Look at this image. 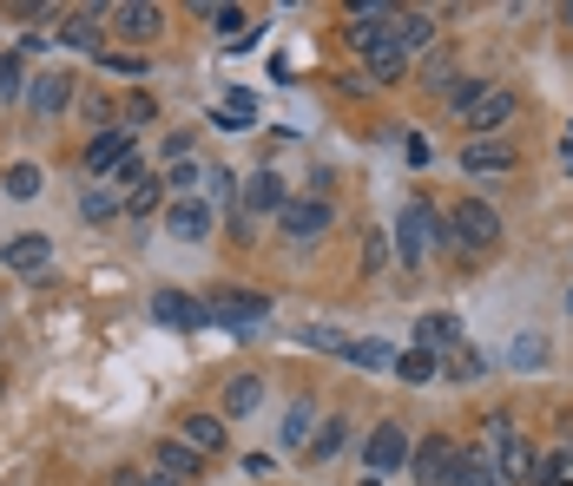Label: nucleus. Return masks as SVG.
<instances>
[{
	"instance_id": "412c9836",
	"label": "nucleus",
	"mask_w": 573,
	"mask_h": 486,
	"mask_svg": "<svg viewBox=\"0 0 573 486\" xmlns=\"http://www.w3.org/2000/svg\"><path fill=\"white\" fill-rule=\"evenodd\" d=\"M455 342H461V323H455L448 309H435V316L416 323V349H435V356H441V349H455Z\"/></svg>"
},
{
	"instance_id": "c85d7f7f",
	"label": "nucleus",
	"mask_w": 573,
	"mask_h": 486,
	"mask_svg": "<svg viewBox=\"0 0 573 486\" xmlns=\"http://www.w3.org/2000/svg\"><path fill=\"white\" fill-rule=\"evenodd\" d=\"M0 184H7V198H40V171L33 165H7Z\"/></svg>"
},
{
	"instance_id": "2f4dec72",
	"label": "nucleus",
	"mask_w": 573,
	"mask_h": 486,
	"mask_svg": "<svg viewBox=\"0 0 573 486\" xmlns=\"http://www.w3.org/2000/svg\"><path fill=\"white\" fill-rule=\"evenodd\" d=\"M481 86H488V80H455V86H448V106H455V113H468V106L481 99Z\"/></svg>"
},
{
	"instance_id": "1a4fd4ad",
	"label": "nucleus",
	"mask_w": 573,
	"mask_h": 486,
	"mask_svg": "<svg viewBox=\"0 0 573 486\" xmlns=\"http://www.w3.org/2000/svg\"><path fill=\"white\" fill-rule=\"evenodd\" d=\"M152 474H158V480H198V474H205V454H198V447H185V441H152Z\"/></svg>"
},
{
	"instance_id": "0eeeda50",
	"label": "nucleus",
	"mask_w": 573,
	"mask_h": 486,
	"mask_svg": "<svg viewBox=\"0 0 573 486\" xmlns=\"http://www.w3.org/2000/svg\"><path fill=\"white\" fill-rule=\"evenodd\" d=\"M126 158H133V131H126V125H100V131L86 138V171H93L100 184H106Z\"/></svg>"
},
{
	"instance_id": "20e7f679",
	"label": "nucleus",
	"mask_w": 573,
	"mask_h": 486,
	"mask_svg": "<svg viewBox=\"0 0 573 486\" xmlns=\"http://www.w3.org/2000/svg\"><path fill=\"white\" fill-rule=\"evenodd\" d=\"M205 316L225 323V329H258L271 316V296H258V289H218V296H205Z\"/></svg>"
},
{
	"instance_id": "bb28decb",
	"label": "nucleus",
	"mask_w": 573,
	"mask_h": 486,
	"mask_svg": "<svg viewBox=\"0 0 573 486\" xmlns=\"http://www.w3.org/2000/svg\"><path fill=\"white\" fill-rule=\"evenodd\" d=\"M80 211H86V218H93V224H106V218H113V211H119V191H113V184H93V191H86V198H80Z\"/></svg>"
},
{
	"instance_id": "aec40b11",
	"label": "nucleus",
	"mask_w": 573,
	"mask_h": 486,
	"mask_svg": "<svg viewBox=\"0 0 573 486\" xmlns=\"http://www.w3.org/2000/svg\"><path fill=\"white\" fill-rule=\"evenodd\" d=\"M258 401H264V374H231V381H225V421L258 414Z\"/></svg>"
},
{
	"instance_id": "7ed1b4c3",
	"label": "nucleus",
	"mask_w": 573,
	"mask_h": 486,
	"mask_svg": "<svg viewBox=\"0 0 573 486\" xmlns=\"http://www.w3.org/2000/svg\"><path fill=\"white\" fill-rule=\"evenodd\" d=\"M461 454H468V447H455L448 434H429V441L409 454L416 486H461Z\"/></svg>"
},
{
	"instance_id": "9b49d317",
	"label": "nucleus",
	"mask_w": 573,
	"mask_h": 486,
	"mask_svg": "<svg viewBox=\"0 0 573 486\" xmlns=\"http://www.w3.org/2000/svg\"><path fill=\"white\" fill-rule=\"evenodd\" d=\"M461 171H475V178L514 171V145H508V138H468V145H461Z\"/></svg>"
},
{
	"instance_id": "4c0bfd02",
	"label": "nucleus",
	"mask_w": 573,
	"mask_h": 486,
	"mask_svg": "<svg viewBox=\"0 0 573 486\" xmlns=\"http://www.w3.org/2000/svg\"><path fill=\"white\" fill-rule=\"evenodd\" d=\"M171 184L191 191V184H205V171H198V165H171Z\"/></svg>"
},
{
	"instance_id": "a878e982",
	"label": "nucleus",
	"mask_w": 573,
	"mask_h": 486,
	"mask_svg": "<svg viewBox=\"0 0 573 486\" xmlns=\"http://www.w3.org/2000/svg\"><path fill=\"white\" fill-rule=\"evenodd\" d=\"M310 427H316V408H310V401H296V408L284 414V447H303V441H310Z\"/></svg>"
},
{
	"instance_id": "a19ab883",
	"label": "nucleus",
	"mask_w": 573,
	"mask_h": 486,
	"mask_svg": "<svg viewBox=\"0 0 573 486\" xmlns=\"http://www.w3.org/2000/svg\"><path fill=\"white\" fill-rule=\"evenodd\" d=\"M561 20H567V27H573V7H561Z\"/></svg>"
},
{
	"instance_id": "f03ea898",
	"label": "nucleus",
	"mask_w": 573,
	"mask_h": 486,
	"mask_svg": "<svg viewBox=\"0 0 573 486\" xmlns=\"http://www.w3.org/2000/svg\"><path fill=\"white\" fill-rule=\"evenodd\" d=\"M514 113H521L514 86H494V80H488V86H481V99H475L461 119H468V138H501V131L514 125Z\"/></svg>"
},
{
	"instance_id": "72a5a7b5",
	"label": "nucleus",
	"mask_w": 573,
	"mask_h": 486,
	"mask_svg": "<svg viewBox=\"0 0 573 486\" xmlns=\"http://www.w3.org/2000/svg\"><path fill=\"white\" fill-rule=\"evenodd\" d=\"M27 80H20V60H0V99H20Z\"/></svg>"
},
{
	"instance_id": "c756f323",
	"label": "nucleus",
	"mask_w": 573,
	"mask_h": 486,
	"mask_svg": "<svg viewBox=\"0 0 573 486\" xmlns=\"http://www.w3.org/2000/svg\"><path fill=\"white\" fill-rule=\"evenodd\" d=\"M158 204H165V184H158V178H145L139 191H133V198H126V211H133V218H152V211H158Z\"/></svg>"
},
{
	"instance_id": "ddd939ff",
	"label": "nucleus",
	"mask_w": 573,
	"mask_h": 486,
	"mask_svg": "<svg viewBox=\"0 0 573 486\" xmlns=\"http://www.w3.org/2000/svg\"><path fill=\"white\" fill-rule=\"evenodd\" d=\"M165 231H171L178 243L211 237V198H178V204L165 211Z\"/></svg>"
},
{
	"instance_id": "a211bd4d",
	"label": "nucleus",
	"mask_w": 573,
	"mask_h": 486,
	"mask_svg": "<svg viewBox=\"0 0 573 486\" xmlns=\"http://www.w3.org/2000/svg\"><path fill=\"white\" fill-rule=\"evenodd\" d=\"M66 99H73V80H66V73H40V80L27 86V106H33L40 119H53V113H66Z\"/></svg>"
},
{
	"instance_id": "6ab92c4d",
	"label": "nucleus",
	"mask_w": 573,
	"mask_h": 486,
	"mask_svg": "<svg viewBox=\"0 0 573 486\" xmlns=\"http://www.w3.org/2000/svg\"><path fill=\"white\" fill-rule=\"evenodd\" d=\"M46 256H53V243L40 237V231H27V237H7V250H0V263H7V270H20V276L46 270Z\"/></svg>"
},
{
	"instance_id": "6e6552de",
	"label": "nucleus",
	"mask_w": 573,
	"mask_h": 486,
	"mask_svg": "<svg viewBox=\"0 0 573 486\" xmlns=\"http://www.w3.org/2000/svg\"><path fill=\"white\" fill-rule=\"evenodd\" d=\"M363 461H369V474H396V467H409V434H403L396 421H376L369 441H363Z\"/></svg>"
},
{
	"instance_id": "473e14b6",
	"label": "nucleus",
	"mask_w": 573,
	"mask_h": 486,
	"mask_svg": "<svg viewBox=\"0 0 573 486\" xmlns=\"http://www.w3.org/2000/svg\"><path fill=\"white\" fill-rule=\"evenodd\" d=\"M205 20H211L218 33H238V27H244V7H205Z\"/></svg>"
},
{
	"instance_id": "f8f14e48",
	"label": "nucleus",
	"mask_w": 573,
	"mask_h": 486,
	"mask_svg": "<svg viewBox=\"0 0 573 486\" xmlns=\"http://www.w3.org/2000/svg\"><path fill=\"white\" fill-rule=\"evenodd\" d=\"M152 316H158L165 329H205V323H211L205 303H191L185 289H152Z\"/></svg>"
},
{
	"instance_id": "58836bf2",
	"label": "nucleus",
	"mask_w": 573,
	"mask_h": 486,
	"mask_svg": "<svg viewBox=\"0 0 573 486\" xmlns=\"http://www.w3.org/2000/svg\"><path fill=\"white\" fill-rule=\"evenodd\" d=\"M126 119H133V125L152 119V99H145V93H133V99H126Z\"/></svg>"
},
{
	"instance_id": "dca6fc26",
	"label": "nucleus",
	"mask_w": 573,
	"mask_h": 486,
	"mask_svg": "<svg viewBox=\"0 0 573 486\" xmlns=\"http://www.w3.org/2000/svg\"><path fill=\"white\" fill-rule=\"evenodd\" d=\"M488 447H494V461H501V480H541V474H548L541 454H534L528 441H514V434H508V441H488Z\"/></svg>"
},
{
	"instance_id": "f704fd0d",
	"label": "nucleus",
	"mask_w": 573,
	"mask_h": 486,
	"mask_svg": "<svg viewBox=\"0 0 573 486\" xmlns=\"http://www.w3.org/2000/svg\"><path fill=\"white\" fill-rule=\"evenodd\" d=\"M448 374H461V381L481 374V356H475V349H455V356H448Z\"/></svg>"
},
{
	"instance_id": "2eb2a0df",
	"label": "nucleus",
	"mask_w": 573,
	"mask_h": 486,
	"mask_svg": "<svg viewBox=\"0 0 573 486\" xmlns=\"http://www.w3.org/2000/svg\"><path fill=\"white\" fill-rule=\"evenodd\" d=\"M178 441H185V447H198L205 461L231 447V441H225V414H185V421H178Z\"/></svg>"
},
{
	"instance_id": "423d86ee",
	"label": "nucleus",
	"mask_w": 573,
	"mask_h": 486,
	"mask_svg": "<svg viewBox=\"0 0 573 486\" xmlns=\"http://www.w3.org/2000/svg\"><path fill=\"white\" fill-rule=\"evenodd\" d=\"M278 224H284L290 243H316L336 224V211H330V198H290L284 211H278Z\"/></svg>"
},
{
	"instance_id": "b1692460",
	"label": "nucleus",
	"mask_w": 573,
	"mask_h": 486,
	"mask_svg": "<svg viewBox=\"0 0 573 486\" xmlns=\"http://www.w3.org/2000/svg\"><path fill=\"white\" fill-rule=\"evenodd\" d=\"M343 447H350V421H323V427L310 434V447H303V454H310V461H336Z\"/></svg>"
},
{
	"instance_id": "c9c22d12",
	"label": "nucleus",
	"mask_w": 573,
	"mask_h": 486,
	"mask_svg": "<svg viewBox=\"0 0 573 486\" xmlns=\"http://www.w3.org/2000/svg\"><path fill=\"white\" fill-rule=\"evenodd\" d=\"M231 191V171L225 165H205V198H225Z\"/></svg>"
},
{
	"instance_id": "393cba45",
	"label": "nucleus",
	"mask_w": 573,
	"mask_h": 486,
	"mask_svg": "<svg viewBox=\"0 0 573 486\" xmlns=\"http://www.w3.org/2000/svg\"><path fill=\"white\" fill-rule=\"evenodd\" d=\"M343 362H356V368H396V349H389V342H350V349H343Z\"/></svg>"
},
{
	"instance_id": "f257e3e1",
	"label": "nucleus",
	"mask_w": 573,
	"mask_h": 486,
	"mask_svg": "<svg viewBox=\"0 0 573 486\" xmlns=\"http://www.w3.org/2000/svg\"><path fill=\"white\" fill-rule=\"evenodd\" d=\"M448 243H455L461 256H468V250H475V256H488V250L501 243V218H494V204L461 198V204H455V218H448Z\"/></svg>"
},
{
	"instance_id": "4468645a",
	"label": "nucleus",
	"mask_w": 573,
	"mask_h": 486,
	"mask_svg": "<svg viewBox=\"0 0 573 486\" xmlns=\"http://www.w3.org/2000/svg\"><path fill=\"white\" fill-rule=\"evenodd\" d=\"M106 20H113V27H119V33H126V40H158V27H165V13H158V7H145V0H119V7H106Z\"/></svg>"
},
{
	"instance_id": "cd10ccee",
	"label": "nucleus",
	"mask_w": 573,
	"mask_h": 486,
	"mask_svg": "<svg viewBox=\"0 0 573 486\" xmlns=\"http://www.w3.org/2000/svg\"><path fill=\"white\" fill-rule=\"evenodd\" d=\"M396 374H403V381H429V374H435V349H403V356H396Z\"/></svg>"
},
{
	"instance_id": "f3484780",
	"label": "nucleus",
	"mask_w": 573,
	"mask_h": 486,
	"mask_svg": "<svg viewBox=\"0 0 573 486\" xmlns=\"http://www.w3.org/2000/svg\"><path fill=\"white\" fill-rule=\"evenodd\" d=\"M100 33H106V7H80V13H66V27H60V40L80 46V53H100Z\"/></svg>"
},
{
	"instance_id": "e433bc0d",
	"label": "nucleus",
	"mask_w": 573,
	"mask_h": 486,
	"mask_svg": "<svg viewBox=\"0 0 573 486\" xmlns=\"http://www.w3.org/2000/svg\"><path fill=\"white\" fill-rule=\"evenodd\" d=\"M548 474H554L561 486H573V441L561 447V454H554V461H548Z\"/></svg>"
},
{
	"instance_id": "ea45409f",
	"label": "nucleus",
	"mask_w": 573,
	"mask_h": 486,
	"mask_svg": "<svg viewBox=\"0 0 573 486\" xmlns=\"http://www.w3.org/2000/svg\"><path fill=\"white\" fill-rule=\"evenodd\" d=\"M561 165H567V171H573V131H567V138H561Z\"/></svg>"
},
{
	"instance_id": "39448f33",
	"label": "nucleus",
	"mask_w": 573,
	"mask_h": 486,
	"mask_svg": "<svg viewBox=\"0 0 573 486\" xmlns=\"http://www.w3.org/2000/svg\"><path fill=\"white\" fill-rule=\"evenodd\" d=\"M429 250H435V211L416 198V204L403 211V224H396V256H403L409 270H423V263H429Z\"/></svg>"
},
{
	"instance_id": "7c9ffc66",
	"label": "nucleus",
	"mask_w": 573,
	"mask_h": 486,
	"mask_svg": "<svg viewBox=\"0 0 573 486\" xmlns=\"http://www.w3.org/2000/svg\"><path fill=\"white\" fill-rule=\"evenodd\" d=\"M251 113H258V106H251V99L238 93V99H225V106L211 113V125H225V131H238V125H251Z\"/></svg>"
},
{
	"instance_id": "5701e85b",
	"label": "nucleus",
	"mask_w": 573,
	"mask_h": 486,
	"mask_svg": "<svg viewBox=\"0 0 573 486\" xmlns=\"http://www.w3.org/2000/svg\"><path fill=\"white\" fill-rule=\"evenodd\" d=\"M363 60H369V80H376V86H396V80L409 73V53H403L396 40H389V46H376V53H363Z\"/></svg>"
},
{
	"instance_id": "9d476101",
	"label": "nucleus",
	"mask_w": 573,
	"mask_h": 486,
	"mask_svg": "<svg viewBox=\"0 0 573 486\" xmlns=\"http://www.w3.org/2000/svg\"><path fill=\"white\" fill-rule=\"evenodd\" d=\"M290 198H284V178L278 171H251L244 178V191H238V211L244 218H271V211H284Z\"/></svg>"
},
{
	"instance_id": "4be33fe9",
	"label": "nucleus",
	"mask_w": 573,
	"mask_h": 486,
	"mask_svg": "<svg viewBox=\"0 0 573 486\" xmlns=\"http://www.w3.org/2000/svg\"><path fill=\"white\" fill-rule=\"evenodd\" d=\"M429 40H435V13H396V46H403L409 60H416Z\"/></svg>"
}]
</instances>
